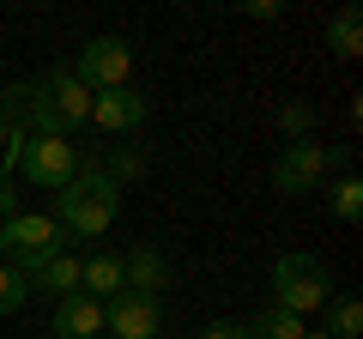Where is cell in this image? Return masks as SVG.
<instances>
[{
    "label": "cell",
    "mask_w": 363,
    "mask_h": 339,
    "mask_svg": "<svg viewBox=\"0 0 363 339\" xmlns=\"http://www.w3.org/2000/svg\"><path fill=\"white\" fill-rule=\"evenodd\" d=\"M104 170H109V176H116L121 188H128V182H140V176H145V152H140V145H116Z\"/></svg>",
    "instance_id": "obj_20"
},
{
    "label": "cell",
    "mask_w": 363,
    "mask_h": 339,
    "mask_svg": "<svg viewBox=\"0 0 363 339\" xmlns=\"http://www.w3.org/2000/svg\"><path fill=\"white\" fill-rule=\"evenodd\" d=\"M25 303H30V279L18 273V267L0 261V315H18Z\"/></svg>",
    "instance_id": "obj_18"
},
{
    "label": "cell",
    "mask_w": 363,
    "mask_h": 339,
    "mask_svg": "<svg viewBox=\"0 0 363 339\" xmlns=\"http://www.w3.org/2000/svg\"><path fill=\"white\" fill-rule=\"evenodd\" d=\"M67 73H73L91 97L121 91V85H128V73H133V43H121V37H91L85 49L67 61Z\"/></svg>",
    "instance_id": "obj_4"
},
{
    "label": "cell",
    "mask_w": 363,
    "mask_h": 339,
    "mask_svg": "<svg viewBox=\"0 0 363 339\" xmlns=\"http://www.w3.org/2000/svg\"><path fill=\"white\" fill-rule=\"evenodd\" d=\"M37 91H43V104L55 109V121L67 128V140H73V133L91 121V91L79 85L73 73H67V67H49V73L37 79Z\"/></svg>",
    "instance_id": "obj_8"
},
{
    "label": "cell",
    "mask_w": 363,
    "mask_h": 339,
    "mask_svg": "<svg viewBox=\"0 0 363 339\" xmlns=\"http://www.w3.org/2000/svg\"><path fill=\"white\" fill-rule=\"evenodd\" d=\"M303 339H333V333H327V327H309V333H303Z\"/></svg>",
    "instance_id": "obj_24"
},
{
    "label": "cell",
    "mask_w": 363,
    "mask_h": 339,
    "mask_svg": "<svg viewBox=\"0 0 363 339\" xmlns=\"http://www.w3.org/2000/svg\"><path fill=\"white\" fill-rule=\"evenodd\" d=\"M164 327V297H145V291H121L104 303V333L109 339H157Z\"/></svg>",
    "instance_id": "obj_7"
},
{
    "label": "cell",
    "mask_w": 363,
    "mask_h": 339,
    "mask_svg": "<svg viewBox=\"0 0 363 339\" xmlns=\"http://www.w3.org/2000/svg\"><path fill=\"white\" fill-rule=\"evenodd\" d=\"M279 133H285V145L291 140H315V109L309 104H279Z\"/></svg>",
    "instance_id": "obj_19"
},
{
    "label": "cell",
    "mask_w": 363,
    "mask_h": 339,
    "mask_svg": "<svg viewBox=\"0 0 363 339\" xmlns=\"http://www.w3.org/2000/svg\"><path fill=\"white\" fill-rule=\"evenodd\" d=\"M85 164L79 157V145L73 140H25V152H18V176L13 182H30V188H67L73 182V170Z\"/></svg>",
    "instance_id": "obj_5"
},
{
    "label": "cell",
    "mask_w": 363,
    "mask_h": 339,
    "mask_svg": "<svg viewBox=\"0 0 363 339\" xmlns=\"http://www.w3.org/2000/svg\"><path fill=\"white\" fill-rule=\"evenodd\" d=\"M200 339H248V327L242 321H206V327H200Z\"/></svg>",
    "instance_id": "obj_21"
},
{
    "label": "cell",
    "mask_w": 363,
    "mask_h": 339,
    "mask_svg": "<svg viewBox=\"0 0 363 339\" xmlns=\"http://www.w3.org/2000/svg\"><path fill=\"white\" fill-rule=\"evenodd\" d=\"M327 182V145L321 140H291L272 157V188L279 194H315Z\"/></svg>",
    "instance_id": "obj_6"
},
{
    "label": "cell",
    "mask_w": 363,
    "mask_h": 339,
    "mask_svg": "<svg viewBox=\"0 0 363 339\" xmlns=\"http://www.w3.org/2000/svg\"><path fill=\"white\" fill-rule=\"evenodd\" d=\"M49 218L67 230V243H91V236H104L109 224L121 218V182L104 164H79L73 182L55 188V212Z\"/></svg>",
    "instance_id": "obj_1"
},
{
    "label": "cell",
    "mask_w": 363,
    "mask_h": 339,
    "mask_svg": "<svg viewBox=\"0 0 363 339\" xmlns=\"http://www.w3.org/2000/svg\"><path fill=\"white\" fill-rule=\"evenodd\" d=\"M0 55H6V43H0Z\"/></svg>",
    "instance_id": "obj_25"
},
{
    "label": "cell",
    "mask_w": 363,
    "mask_h": 339,
    "mask_svg": "<svg viewBox=\"0 0 363 339\" xmlns=\"http://www.w3.org/2000/svg\"><path fill=\"white\" fill-rule=\"evenodd\" d=\"M13 212H18V182L0 176V218H13Z\"/></svg>",
    "instance_id": "obj_22"
},
{
    "label": "cell",
    "mask_w": 363,
    "mask_h": 339,
    "mask_svg": "<svg viewBox=\"0 0 363 339\" xmlns=\"http://www.w3.org/2000/svg\"><path fill=\"white\" fill-rule=\"evenodd\" d=\"M321 327H327L333 339H357V333H363V309H357V297H333V303L321 309Z\"/></svg>",
    "instance_id": "obj_16"
},
{
    "label": "cell",
    "mask_w": 363,
    "mask_h": 339,
    "mask_svg": "<svg viewBox=\"0 0 363 339\" xmlns=\"http://www.w3.org/2000/svg\"><path fill=\"white\" fill-rule=\"evenodd\" d=\"M327 49L345 55V61L363 55V13H357V6H339V13L327 18Z\"/></svg>",
    "instance_id": "obj_15"
},
{
    "label": "cell",
    "mask_w": 363,
    "mask_h": 339,
    "mask_svg": "<svg viewBox=\"0 0 363 339\" xmlns=\"http://www.w3.org/2000/svg\"><path fill=\"white\" fill-rule=\"evenodd\" d=\"M79 291H85V297H97V303L121 297V291H128V279H121V255H109V248L85 255V261H79Z\"/></svg>",
    "instance_id": "obj_12"
},
{
    "label": "cell",
    "mask_w": 363,
    "mask_h": 339,
    "mask_svg": "<svg viewBox=\"0 0 363 339\" xmlns=\"http://www.w3.org/2000/svg\"><path fill=\"white\" fill-rule=\"evenodd\" d=\"M121 279H128V291L164 297V291H169V261H164V248H152V243H133L128 255H121Z\"/></svg>",
    "instance_id": "obj_10"
},
{
    "label": "cell",
    "mask_w": 363,
    "mask_h": 339,
    "mask_svg": "<svg viewBox=\"0 0 363 339\" xmlns=\"http://www.w3.org/2000/svg\"><path fill=\"white\" fill-rule=\"evenodd\" d=\"M333 297H339V291H333V273H327L321 255L291 248V255L272 261V303H279V309H291V315L309 321V315H321Z\"/></svg>",
    "instance_id": "obj_2"
},
{
    "label": "cell",
    "mask_w": 363,
    "mask_h": 339,
    "mask_svg": "<svg viewBox=\"0 0 363 339\" xmlns=\"http://www.w3.org/2000/svg\"><path fill=\"white\" fill-rule=\"evenodd\" d=\"M242 327H248V339H303L309 333V321L291 315V309H279V303H267V309H260L255 321H242Z\"/></svg>",
    "instance_id": "obj_14"
},
{
    "label": "cell",
    "mask_w": 363,
    "mask_h": 339,
    "mask_svg": "<svg viewBox=\"0 0 363 339\" xmlns=\"http://www.w3.org/2000/svg\"><path fill=\"white\" fill-rule=\"evenodd\" d=\"M55 339H104V303L73 291L55 303Z\"/></svg>",
    "instance_id": "obj_11"
},
{
    "label": "cell",
    "mask_w": 363,
    "mask_h": 339,
    "mask_svg": "<svg viewBox=\"0 0 363 339\" xmlns=\"http://www.w3.org/2000/svg\"><path fill=\"white\" fill-rule=\"evenodd\" d=\"M67 255V230L49 218V212H13V218H0V261L18 267V273H37L43 261Z\"/></svg>",
    "instance_id": "obj_3"
},
{
    "label": "cell",
    "mask_w": 363,
    "mask_h": 339,
    "mask_svg": "<svg viewBox=\"0 0 363 339\" xmlns=\"http://www.w3.org/2000/svg\"><path fill=\"white\" fill-rule=\"evenodd\" d=\"M79 291V255H55V261H43L37 273H30V297H73Z\"/></svg>",
    "instance_id": "obj_13"
},
{
    "label": "cell",
    "mask_w": 363,
    "mask_h": 339,
    "mask_svg": "<svg viewBox=\"0 0 363 339\" xmlns=\"http://www.w3.org/2000/svg\"><path fill=\"white\" fill-rule=\"evenodd\" d=\"M327 200H333V218H345V224L363 218V182L357 176H339V182L327 188Z\"/></svg>",
    "instance_id": "obj_17"
},
{
    "label": "cell",
    "mask_w": 363,
    "mask_h": 339,
    "mask_svg": "<svg viewBox=\"0 0 363 339\" xmlns=\"http://www.w3.org/2000/svg\"><path fill=\"white\" fill-rule=\"evenodd\" d=\"M242 13H248V18H285V6H279V0H248Z\"/></svg>",
    "instance_id": "obj_23"
},
{
    "label": "cell",
    "mask_w": 363,
    "mask_h": 339,
    "mask_svg": "<svg viewBox=\"0 0 363 339\" xmlns=\"http://www.w3.org/2000/svg\"><path fill=\"white\" fill-rule=\"evenodd\" d=\"M91 128H104V133H140L145 128V97L133 91V85L91 97Z\"/></svg>",
    "instance_id": "obj_9"
}]
</instances>
